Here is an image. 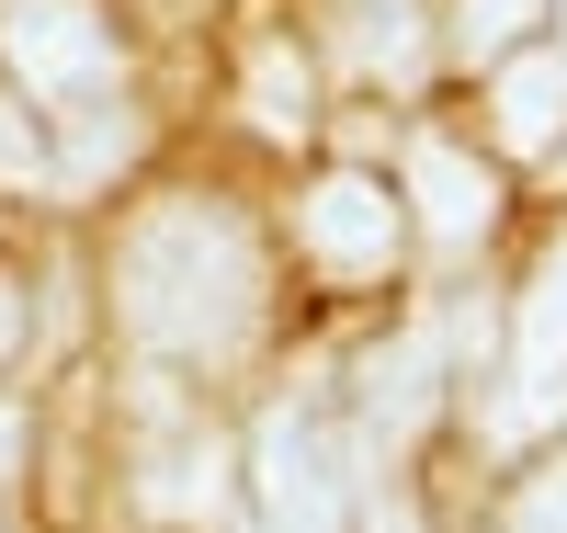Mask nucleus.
<instances>
[{
    "instance_id": "nucleus-1",
    "label": "nucleus",
    "mask_w": 567,
    "mask_h": 533,
    "mask_svg": "<svg viewBox=\"0 0 567 533\" xmlns=\"http://www.w3.org/2000/svg\"><path fill=\"white\" fill-rule=\"evenodd\" d=\"M114 284H125V329L159 341V352H227L250 329V307H261V262H250L239 216H216V205L136 216Z\"/></svg>"
},
{
    "instance_id": "nucleus-2",
    "label": "nucleus",
    "mask_w": 567,
    "mask_h": 533,
    "mask_svg": "<svg viewBox=\"0 0 567 533\" xmlns=\"http://www.w3.org/2000/svg\"><path fill=\"white\" fill-rule=\"evenodd\" d=\"M0 58L23 69V91L80 103V91L114 80V23L91 12V0H12V12H0Z\"/></svg>"
},
{
    "instance_id": "nucleus-3",
    "label": "nucleus",
    "mask_w": 567,
    "mask_h": 533,
    "mask_svg": "<svg viewBox=\"0 0 567 533\" xmlns=\"http://www.w3.org/2000/svg\"><path fill=\"white\" fill-rule=\"evenodd\" d=\"M261 511H272V533H341V522H352V476H341L329 420L284 409V420L261 431Z\"/></svg>"
},
{
    "instance_id": "nucleus-4",
    "label": "nucleus",
    "mask_w": 567,
    "mask_h": 533,
    "mask_svg": "<svg viewBox=\"0 0 567 533\" xmlns=\"http://www.w3.org/2000/svg\"><path fill=\"white\" fill-rule=\"evenodd\" d=\"M307 250L329 273H374L398 250V205H386V182H363V171H329L307 193Z\"/></svg>"
},
{
    "instance_id": "nucleus-5",
    "label": "nucleus",
    "mask_w": 567,
    "mask_h": 533,
    "mask_svg": "<svg viewBox=\"0 0 567 533\" xmlns=\"http://www.w3.org/2000/svg\"><path fill=\"white\" fill-rule=\"evenodd\" d=\"M409 193H420V216H432V238H477L488 216H499V193H488V171L454 148V136H409Z\"/></svg>"
},
{
    "instance_id": "nucleus-6",
    "label": "nucleus",
    "mask_w": 567,
    "mask_h": 533,
    "mask_svg": "<svg viewBox=\"0 0 567 533\" xmlns=\"http://www.w3.org/2000/svg\"><path fill=\"white\" fill-rule=\"evenodd\" d=\"M511 375H523V409H545L567 386V238L545 250L534 296H523V341H511Z\"/></svg>"
},
{
    "instance_id": "nucleus-7",
    "label": "nucleus",
    "mask_w": 567,
    "mask_h": 533,
    "mask_svg": "<svg viewBox=\"0 0 567 533\" xmlns=\"http://www.w3.org/2000/svg\"><path fill=\"white\" fill-rule=\"evenodd\" d=\"M341 58L363 80H409L420 69V0H341Z\"/></svg>"
},
{
    "instance_id": "nucleus-8",
    "label": "nucleus",
    "mask_w": 567,
    "mask_h": 533,
    "mask_svg": "<svg viewBox=\"0 0 567 533\" xmlns=\"http://www.w3.org/2000/svg\"><path fill=\"white\" fill-rule=\"evenodd\" d=\"M556 125H567V58H511V80H499V136H511V148H545Z\"/></svg>"
},
{
    "instance_id": "nucleus-9",
    "label": "nucleus",
    "mask_w": 567,
    "mask_h": 533,
    "mask_svg": "<svg viewBox=\"0 0 567 533\" xmlns=\"http://www.w3.org/2000/svg\"><path fill=\"white\" fill-rule=\"evenodd\" d=\"M420 409H432V341H409L398 363H374V420H386V431H409Z\"/></svg>"
},
{
    "instance_id": "nucleus-10",
    "label": "nucleus",
    "mask_w": 567,
    "mask_h": 533,
    "mask_svg": "<svg viewBox=\"0 0 567 533\" xmlns=\"http://www.w3.org/2000/svg\"><path fill=\"white\" fill-rule=\"evenodd\" d=\"M250 103H261V125H307V69L284 45H250Z\"/></svg>"
},
{
    "instance_id": "nucleus-11",
    "label": "nucleus",
    "mask_w": 567,
    "mask_h": 533,
    "mask_svg": "<svg viewBox=\"0 0 567 533\" xmlns=\"http://www.w3.org/2000/svg\"><path fill=\"white\" fill-rule=\"evenodd\" d=\"M523 23H545V0H465V58H511Z\"/></svg>"
},
{
    "instance_id": "nucleus-12",
    "label": "nucleus",
    "mask_w": 567,
    "mask_h": 533,
    "mask_svg": "<svg viewBox=\"0 0 567 533\" xmlns=\"http://www.w3.org/2000/svg\"><path fill=\"white\" fill-rule=\"evenodd\" d=\"M523 533H567V465H556V476H545V489L523 500Z\"/></svg>"
},
{
    "instance_id": "nucleus-13",
    "label": "nucleus",
    "mask_w": 567,
    "mask_h": 533,
    "mask_svg": "<svg viewBox=\"0 0 567 533\" xmlns=\"http://www.w3.org/2000/svg\"><path fill=\"white\" fill-rule=\"evenodd\" d=\"M0 171H34V136H23V114L0 103Z\"/></svg>"
},
{
    "instance_id": "nucleus-14",
    "label": "nucleus",
    "mask_w": 567,
    "mask_h": 533,
    "mask_svg": "<svg viewBox=\"0 0 567 533\" xmlns=\"http://www.w3.org/2000/svg\"><path fill=\"white\" fill-rule=\"evenodd\" d=\"M12 329H23V284H0V352H12Z\"/></svg>"
},
{
    "instance_id": "nucleus-15",
    "label": "nucleus",
    "mask_w": 567,
    "mask_h": 533,
    "mask_svg": "<svg viewBox=\"0 0 567 533\" xmlns=\"http://www.w3.org/2000/svg\"><path fill=\"white\" fill-rule=\"evenodd\" d=\"M556 23H567V0H556Z\"/></svg>"
}]
</instances>
